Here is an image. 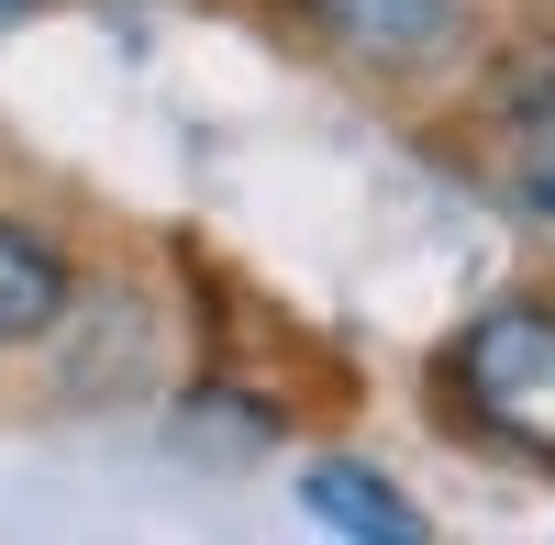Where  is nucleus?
Masks as SVG:
<instances>
[{
  "label": "nucleus",
  "instance_id": "1",
  "mask_svg": "<svg viewBox=\"0 0 555 545\" xmlns=\"http://www.w3.org/2000/svg\"><path fill=\"white\" fill-rule=\"evenodd\" d=\"M444 379H455V401H467V423H478L489 445L555 468V312H544V301L478 312V324L455 334Z\"/></svg>",
  "mask_w": 555,
  "mask_h": 545
},
{
  "label": "nucleus",
  "instance_id": "2",
  "mask_svg": "<svg viewBox=\"0 0 555 545\" xmlns=\"http://www.w3.org/2000/svg\"><path fill=\"white\" fill-rule=\"evenodd\" d=\"M300 512L334 523V534H366V545H423V502H411V490H389L366 457H322V468H300Z\"/></svg>",
  "mask_w": 555,
  "mask_h": 545
},
{
  "label": "nucleus",
  "instance_id": "3",
  "mask_svg": "<svg viewBox=\"0 0 555 545\" xmlns=\"http://www.w3.org/2000/svg\"><path fill=\"white\" fill-rule=\"evenodd\" d=\"M334 45H356L366 67H434L455 45V0H311Z\"/></svg>",
  "mask_w": 555,
  "mask_h": 545
},
{
  "label": "nucleus",
  "instance_id": "4",
  "mask_svg": "<svg viewBox=\"0 0 555 545\" xmlns=\"http://www.w3.org/2000/svg\"><path fill=\"white\" fill-rule=\"evenodd\" d=\"M67 256L34 235V223H0V345H34L44 324L67 312Z\"/></svg>",
  "mask_w": 555,
  "mask_h": 545
},
{
  "label": "nucleus",
  "instance_id": "5",
  "mask_svg": "<svg viewBox=\"0 0 555 545\" xmlns=\"http://www.w3.org/2000/svg\"><path fill=\"white\" fill-rule=\"evenodd\" d=\"M500 178L522 212H555V67L522 78V101L500 112Z\"/></svg>",
  "mask_w": 555,
  "mask_h": 545
},
{
  "label": "nucleus",
  "instance_id": "6",
  "mask_svg": "<svg viewBox=\"0 0 555 545\" xmlns=\"http://www.w3.org/2000/svg\"><path fill=\"white\" fill-rule=\"evenodd\" d=\"M0 12H23V0H0Z\"/></svg>",
  "mask_w": 555,
  "mask_h": 545
}]
</instances>
